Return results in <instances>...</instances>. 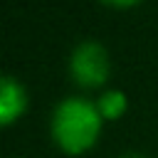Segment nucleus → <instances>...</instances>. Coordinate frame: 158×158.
I'll return each mask as SVG.
<instances>
[{
	"label": "nucleus",
	"instance_id": "obj_5",
	"mask_svg": "<svg viewBox=\"0 0 158 158\" xmlns=\"http://www.w3.org/2000/svg\"><path fill=\"white\" fill-rule=\"evenodd\" d=\"M101 2H106V5H111V7H133V5H138L141 0H101Z\"/></svg>",
	"mask_w": 158,
	"mask_h": 158
},
{
	"label": "nucleus",
	"instance_id": "obj_4",
	"mask_svg": "<svg viewBox=\"0 0 158 158\" xmlns=\"http://www.w3.org/2000/svg\"><path fill=\"white\" fill-rule=\"evenodd\" d=\"M96 106H99V111H101L104 118L116 121V118H121V116L126 114V94L118 91V89H114V91H104V94L99 96Z\"/></svg>",
	"mask_w": 158,
	"mask_h": 158
},
{
	"label": "nucleus",
	"instance_id": "obj_6",
	"mask_svg": "<svg viewBox=\"0 0 158 158\" xmlns=\"http://www.w3.org/2000/svg\"><path fill=\"white\" fill-rule=\"evenodd\" d=\"M123 158H143V156H123Z\"/></svg>",
	"mask_w": 158,
	"mask_h": 158
},
{
	"label": "nucleus",
	"instance_id": "obj_1",
	"mask_svg": "<svg viewBox=\"0 0 158 158\" xmlns=\"http://www.w3.org/2000/svg\"><path fill=\"white\" fill-rule=\"evenodd\" d=\"M101 111L89 99L67 96L52 111V138L54 143L72 156L89 151L101 133Z\"/></svg>",
	"mask_w": 158,
	"mask_h": 158
},
{
	"label": "nucleus",
	"instance_id": "obj_3",
	"mask_svg": "<svg viewBox=\"0 0 158 158\" xmlns=\"http://www.w3.org/2000/svg\"><path fill=\"white\" fill-rule=\"evenodd\" d=\"M27 106V94L22 89V84L15 77H2V86H0V123L10 126L17 116L25 114Z\"/></svg>",
	"mask_w": 158,
	"mask_h": 158
},
{
	"label": "nucleus",
	"instance_id": "obj_2",
	"mask_svg": "<svg viewBox=\"0 0 158 158\" xmlns=\"http://www.w3.org/2000/svg\"><path fill=\"white\" fill-rule=\"evenodd\" d=\"M69 74L84 89L101 86L109 77V54H106V49L94 40L79 42L74 47L72 57H69Z\"/></svg>",
	"mask_w": 158,
	"mask_h": 158
}]
</instances>
